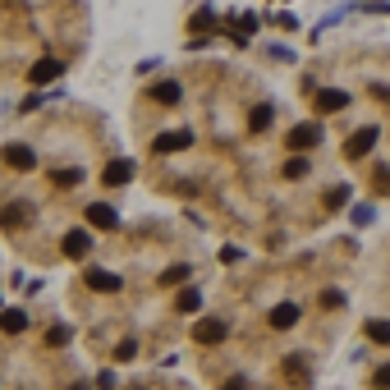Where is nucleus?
Returning <instances> with one entry per match:
<instances>
[{
  "label": "nucleus",
  "instance_id": "nucleus-1",
  "mask_svg": "<svg viewBox=\"0 0 390 390\" xmlns=\"http://www.w3.org/2000/svg\"><path fill=\"white\" fill-rule=\"evenodd\" d=\"M289 152H308V147H317L321 143V124H299V129H289Z\"/></svg>",
  "mask_w": 390,
  "mask_h": 390
},
{
  "label": "nucleus",
  "instance_id": "nucleus-2",
  "mask_svg": "<svg viewBox=\"0 0 390 390\" xmlns=\"http://www.w3.org/2000/svg\"><path fill=\"white\" fill-rule=\"evenodd\" d=\"M0 156H5L9 170H33V165H37V152H33V147H23V143H9V147L0 152Z\"/></svg>",
  "mask_w": 390,
  "mask_h": 390
},
{
  "label": "nucleus",
  "instance_id": "nucleus-3",
  "mask_svg": "<svg viewBox=\"0 0 390 390\" xmlns=\"http://www.w3.org/2000/svg\"><path fill=\"white\" fill-rule=\"evenodd\" d=\"M372 147H377V129H372V124H367V129H358L354 138L345 143V156H349V161H358V156H367Z\"/></svg>",
  "mask_w": 390,
  "mask_h": 390
},
{
  "label": "nucleus",
  "instance_id": "nucleus-4",
  "mask_svg": "<svg viewBox=\"0 0 390 390\" xmlns=\"http://www.w3.org/2000/svg\"><path fill=\"white\" fill-rule=\"evenodd\" d=\"M349 106V92H340V87H326V92H317V111L321 115H335Z\"/></svg>",
  "mask_w": 390,
  "mask_h": 390
},
{
  "label": "nucleus",
  "instance_id": "nucleus-5",
  "mask_svg": "<svg viewBox=\"0 0 390 390\" xmlns=\"http://www.w3.org/2000/svg\"><path fill=\"white\" fill-rule=\"evenodd\" d=\"M189 143H193V133H189V129H179V133H161V138L152 143V152H161V156H165V152H184Z\"/></svg>",
  "mask_w": 390,
  "mask_h": 390
},
{
  "label": "nucleus",
  "instance_id": "nucleus-6",
  "mask_svg": "<svg viewBox=\"0 0 390 390\" xmlns=\"http://www.w3.org/2000/svg\"><path fill=\"white\" fill-rule=\"evenodd\" d=\"M133 179V161H111L101 170V184H111V189H120V184H129Z\"/></svg>",
  "mask_w": 390,
  "mask_h": 390
},
{
  "label": "nucleus",
  "instance_id": "nucleus-7",
  "mask_svg": "<svg viewBox=\"0 0 390 390\" xmlns=\"http://www.w3.org/2000/svg\"><path fill=\"white\" fill-rule=\"evenodd\" d=\"M60 74H65V65H60V60H37V65H33V74H28V83L42 87V83H51V78H60Z\"/></svg>",
  "mask_w": 390,
  "mask_h": 390
},
{
  "label": "nucleus",
  "instance_id": "nucleus-8",
  "mask_svg": "<svg viewBox=\"0 0 390 390\" xmlns=\"http://www.w3.org/2000/svg\"><path fill=\"white\" fill-rule=\"evenodd\" d=\"M87 248H92V234L87 230H69L65 234V257H87Z\"/></svg>",
  "mask_w": 390,
  "mask_h": 390
},
{
  "label": "nucleus",
  "instance_id": "nucleus-9",
  "mask_svg": "<svg viewBox=\"0 0 390 390\" xmlns=\"http://www.w3.org/2000/svg\"><path fill=\"white\" fill-rule=\"evenodd\" d=\"M0 330H5V335L28 330V312H23V308H0Z\"/></svg>",
  "mask_w": 390,
  "mask_h": 390
},
{
  "label": "nucleus",
  "instance_id": "nucleus-10",
  "mask_svg": "<svg viewBox=\"0 0 390 390\" xmlns=\"http://www.w3.org/2000/svg\"><path fill=\"white\" fill-rule=\"evenodd\" d=\"M184 96V87L174 83V78H161V83H152V101H161V106H174Z\"/></svg>",
  "mask_w": 390,
  "mask_h": 390
},
{
  "label": "nucleus",
  "instance_id": "nucleus-11",
  "mask_svg": "<svg viewBox=\"0 0 390 390\" xmlns=\"http://www.w3.org/2000/svg\"><path fill=\"white\" fill-rule=\"evenodd\" d=\"M193 340H198V345H221V340H225V321H198Z\"/></svg>",
  "mask_w": 390,
  "mask_h": 390
},
{
  "label": "nucleus",
  "instance_id": "nucleus-12",
  "mask_svg": "<svg viewBox=\"0 0 390 390\" xmlns=\"http://www.w3.org/2000/svg\"><path fill=\"white\" fill-rule=\"evenodd\" d=\"M115 207H106V202H92V207H87V225H96V230H111L115 225Z\"/></svg>",
  "mask_w": 390,
  "mask_h": 390
},
{
  "label": "nucleus",
  "instance_id": "nucleus-13",
  "mask_svg": "<svg viewBox=\"0 0 390 390\" xmlns=\"http://www.w3.org/2000/svg\"><path fill=\"white\" fill-rule=\"evenodd\" d=\"M87 285L101 289V294H115V289H120V276H115V271H87Z\"/></svg>",
  "mask_w": 390,
  "mask_h": 390
},
{
  "label": "nucleus",
  "instance_id": "nucleus-14",
  "mask_svg": "<svg viewBox=\"0 0 390 390\" xmlns=\"http://www.w3.org/2000/svg\"><path fill=\"white\" fill-rule=\"evenodd\" d=\"M294 321H299V308L294 303H280L276 312H271V326H276V330H289Z\"/></svg>",
  "mask_w": 390,
  "mask_h": 390
},
{
  "label": "nucleus",
  "instance_id": "nucleus-15",
  "mask_svg": "<svg viewBox=\"0 0 390 390\" xmlns=\"http://www.w3.org/2000/svg\"><path fill=\"white\" fill-rule=\"evenodd\" d=\"M367 340L372 345H390V321H367Z\"/></svg>",
  "mask_w": 390,
  "mask_h": 390
},
{
  "label": "nucleus",
  "instance_id": "nucleus-16",
  "mask_svg": "<svg viewBox=\"0 0 390 390\" xmlns=\"http://www.w3.org/2000/svg\"><path fill=\"white\" fill-rule=\"evenodd\" d=\"M198 308H202L198 289H184V294H179V312H198Z\"/></svg>",
  "mask_w": 390,
  "mask_h": 390
},
{
  "label": "nucleus",
  "instance_id": "nucleus-17",
  "mask_svg": "<svg viewBox=\"0 0 390 390\" xmlns=\"http://www.w3.org/2000/svg\"><path fill=\"white\" fill-rule=\"evenodd\" d=\"M248 124H252V129H267V124H271V106H257V111L248 115Z\"/></svg>",
  "mask_w": 390,
  "mask_h": 390
},
{
  "label": "nucleus",
  "instance_id": "nucleus-18",
  "mask_svg": "<svg viewBox=\"0 0 390 390\" xmlns=\"http://www.w3.org/2000/svg\"><path fill=\"white\" fill-rule=\"evenodd\" d=\"M285 174H289V179H303V174H308V161H303V156H294V161H285Z\"/></svg>",
  "mask_w": 390,
  "mask_h": 390
},
{
  "label": "nucleus",
  "instance_id": "nucleus-19",
  "mask_svg": "<svg viewBox=\"0 0 390 390\" xmlns=\"http://www.w3.org/2000/svg\"><path fill=\"white\" fill-rule=\"evenodd\" d=\"M46 345H55V349L69 345V330H65V326H51V330H46Z\"/></svg>",
  "mask_w": 390,
  "mask_h": 390
},
{
  "label": "nucleus",
  "instance_id": "nucleus-20",
  "mask_svg": "<svg viewBox=\"0 0 390 390\" xmlns=\"http://www.w3.org/2000/svg\"><path fill=\"white\" fill-rule=\"evenodd\" d=\"M18 221H23V207H5V211H0V225H9V230H14Z\"/></svg>",
  "mask_w": 390,
  "mask_h": 390
},
{
  "label": "nucleus",
  "instance_id": "nucleus-21",
  "mask_svg": "<svg viewBox=\"0 0 390 390\" xmlns=\"http://www.w3.org/2000/svg\"><path fill=\"white\" fill-rule=\"evenodd\" d=\"M161 280H165V285H184V280H189V267H170Z\"/></svg>",
  "mask_w": 390,
  "mask_h": 390
},
{
  "label": "nucleus",
  "instance_id": "nucleus-22",
  "mask_svg": "<svg viewBox=\"0 0 390 390\" xmlns=\"http://www.w3.org/2000/svg\"><path fill=\"white\" fill-rule=\"evenodd\" d=\"M207 28H216V14H193V33H207Z\"/></svg>",
  "mask_w": 390,
  "mask_h": 390
},
{
  "label": "nucleus",
  "instance_id": "nucleus-23",
  "mask_svg": "<svg viewBox=\"0 0 390 390\" xmlns=\"http://www.w3.org/2000/svg\"><path fill=\"white\" fill-rule=\"evenodd\" d=\"M83 179V170H55V184H78Z\"/></svg>",
  "mask_w": 390,
  "mask_h": 390
},
{
  "label": "nucleus",
  "instance_id": "nucleus-24",
  "mask_svg": "<svg viewBox=\"0 0 390 390\" xmlns=\"http://www.w3.org/2000/svg\"><path fill=\"white\" fill-rule=\"evenodd\" d=\"M321 303H326V308H340V303H345V294H340V289H326V294H321Z\"/></svg>",
  "mask_w": 390,
  "mask_h": 390
},
{
  "label": "nucleus",
  "instance_id": "nucleus-25",
  "mask_svg": "<svg viewBox=\"0 0 390 390\" xmlns=\"http://www.w3.org/2000/svg\"><path fill=\"white\" fill-rule=\"evenodd\" d=\"M115 358H120V363H129V358H133V340H124V345L115 349Z\"/></svg>",
  "mask_w": 390,
  "mask_h": 390
},
{
  "label": "nucleus",
  "instance_id": "nucleus-26",
  "mask_svg": "<svg viewBox=\"0 0 390 390\" xmlns=\"http://www.w3.org/2000/svg\"><path fill=\"white\" fill-rule=\"evenodd\" d=\"M96 390H115V372H101V377H96Z\"/></svg>",
  "mask_w": 390,
  "mask_h": 390
},
{
  "label": "nucleus",
  "instance_id": "nucleus-27",
  "mask_svg": "<svg viewBox=\"0 0 390 390\" xmlns=\"http://www.w3.org/2000/svg\"><path fill=\"white\" fill-rule=\"evenodd\" d=\"M377 386L390 390V363H386V367H377Z\"/></svg>",
  "mask_w": 390,
  "mask_h": 390
},
{
  "label": "nucleus",
  "instance_id": "nucleus-28",
  "mask_svg": "<svg viewBox=\"0 0 390 390\" xmlns=\"http://www.w3.org/2000/svg\"><path fill=\"white\" fill-rule=\"evenodd\" d=\"M221 390H243V377H230V381L221 386Z\"/></svg>",
  "mask_w": 390,
  "mask_h": 390
}]
</instances>
